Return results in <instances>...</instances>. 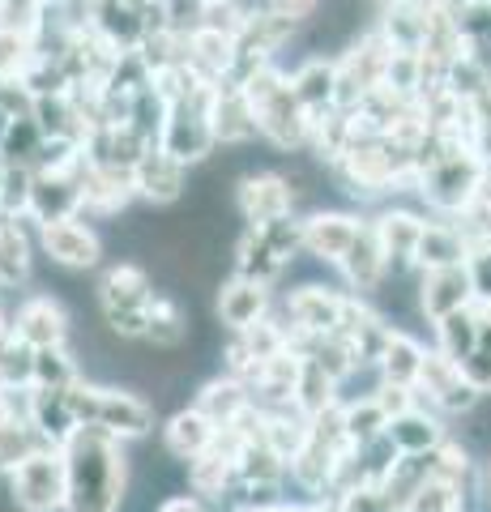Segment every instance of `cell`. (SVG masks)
Wrapping results in <instances>:
<instances>
[{
	"mask_svg": "<svg viewBox=\"0 0 491 512\" xmlns=\"http://www.w3.org/2000/svg\"><path fill=\"white\" fill-rule=\"evenodd\" d=\"M69 470L65 512H124L129 500V444L99 427H77L60 444Z\"/></svg>",
	"mask_w": 491,
	"mask_h": 512,
	"instance_id": "1",
	"label": "cell"
},
{
	"mask_svg": "<svg viewBox=\"0 0 491 512\" xmlns=\"http://www.w3.org/2000/svg\"><path fill=\"white\" fill-rule=\"evenodd\" d=\"M240 90L248 94L252 111H257V128H261L265 146H274L278 154H287V158L308 150L312 116H308V107L295 99L291 77H287V69H282L278 60L265 64V69H257Z\"/></svg>",
	"mask_w": 491,
	"mask_h": 512,
	"instance_id": "2",
	"label": "cell"
},
{
	"mask_svg": "<svg viewBox=\"0 0 491 512\" xmlns=\"http://www.w3.org/2000/svg\"><path fill=\"white\" fill-rule=\"evenodd\" d=\"M69 397H73L77 423L99 427V431H107V436H116L124 444L146 440L158 427V406L141 389H129V384H103V380L82 376L69 389Z\"/></svg>",
	"mask_w": 491,
	"mask_h": 512,
	"instance_id": "3",
	"label": "cell"
},
{
	"mask_svg": "<svg viewBox=\"0 0 491 512\" xmlns=\"http://www.w3.org/2000/svg\"><path fill=\"white\" fill-rule=\"evenodd\" d=\"M483 184H487V154L470 146H453L449 154H440L436 163L419 171L415 197L427 205L432 218H462L479 201Z\"/></svg>",
	"mask_w": 491,
	"mask_h": 512,
	"instance_id": "4",
	"label": "cell"
},
{
	"mask_svg": "<svg viewBox=\"0 0 491 512\" xmlns=\"http://www.w3.org/2000/svg\"><path fill=\"white\" fill-rule=\"evenodd\" d=\"M154 278L150 269H141L137 261L107 265L99 278V316L103 329L120 342H141L150 325V303H154Z\"/></svg>",
	"mask_w": 491,
	"mask_h": 512,
	"instance_id": "5",
	"label": "cell"
},
{
	"mask_svg": "<svg viewBox=\"0 0 491 512\" xmlns=\"http://www.w3.org/2000/svg\"><path fill=\"white\" fill-rule=\"evenodd\" d=\"M5 495L18 512H65L69 504V470L56 444L35 448L18 470L5 478Z\"/></svg>",
	"mask_w": 491,
	"mask_h": 512,
	"instance_id": "6",
	"label": "cell"
},
{
	"mask_svg": "<svg viewBox=\"0 0 491 512\" xmlns=\"http://www.w3.org/2000/svg\"><path fill=\"white\" fill-rule=\"evenodd\" d=\"M214 90L218 86H205L193 99H180L167 107V120L158 128V146H163L171 158H180L184 167H201L210 163L218 141H214V128H210V103H214Z\"/></svg>",
	"mask_w": 491,
	"mask_h": 512,
	"instance_id": "7",
	"label": "cell"
},
{
	"mask_svg": "<svg viewBox=\"0 0 491 512\" xmlns=\"http://www.w3.org/2000/svg\"><path fill=\"white\" fill-rule=\"evenodd\" d=\"M415 393H419L423 406L440 410L445 419H457V414L466 419V414H474V410H479V402H483V393L466 380L462 363L445 359L436 346H427V359H423V372L415 380Z\"/></svg>",
	"mask_w": 491,
	"mask_h": 512,
	"instance_id": "8",
	"label": "cell"
},
{
	"mask_svg": "<svg viewBox=\"0 0 491 512\" xmlns=\"http://www.w3.org/2000/svg\"><path fill=\"white\" fill-rule=\"evenodd\" d=\"M231 201H235V214L248 227H261V222H274L287 214H304L299 192L291 188V180L282 171H244L231 188Z\"/></svg>",
	"mask_w": 491,
	"mask_h": 512,
	"instance_id": "9",
	"label": "cell"
},
{
	"mask_svg": "<svg viewBox=\"0 0 491 512\" xmlns=\"http://www.w3.org/2000/svg\"><path fill=\"white\" fill-rule=\"evenodd\" d=\"M35 239H39V252L47 261L69 269V274H86V269L103 265V235L94 231L82 214L60 218V222H43V227H35Z\"/></svg>",
	"mask_w": 491,
	"mask_h": 512,
	"instance_id": "10",
	"label": "cell"
},
{
	"mask_svg": "<svg viewBox=\"0 0 491 512\" xmlns=\"http://www.w3.org/2000/svg\"><path fill=\"white\" fill-rule=\"evenodd\" d=\"M346 303H351V291H338V286H325V282H299L295 291L282 299V308H287L291 329L325 338V333H342Z\"/></svg>",
	"mask_w": 491,
	"mask_h": 512,
	"instance_id": "11",
	"label": "cell"
},
{
	"mask_svg": "<svg viewBox=\"0 0 491 512\" xmlns=\"http://www.w3.org/2000/svg\"><path fill=\"white\" fill-rule=\"evenodd\" d=\"M9 333L30 350L69 346L73 342V316L56 295H26L9 316Z\"/></svg>",
	"mask_w": 491,
	"mask_h": 512,
	"instance_id": "12",
	"label": "cell"
},
{
	"mask_svg": "<svg viewBox=\"0 0 491 512\" xmlns=\"http://www.w3.org/2000/svg\"><path fill=\"white\" fill-rule=\"evenodd\" d=\"M368 222H372V231L380 239V248H385V256H389V278L419 274L415 248H419V235L427 227V214L410 210V205H380Z\"/></svg>",
	"mask_w": 491,
	"mask_h": 512,
	"instance_id": "13",
	"label": "cell"
},
{
	"mask_svg": "<svg viewBox=\"0 0 491 512\" xmlns=\"http://www.w3.org/2000/svg\"><path fill=\"white\" fill-rule=\"evenodd\" d=\"M363 227H368V218L355 210H325V205L304 210V256L338 269V261L351 252Z\"/></svg>",
	"mask_w": 491,
	"mask_h": 512,
	"instance_id": "14",
	"label": "cell"
},
{
	"mask_svg": "<svg viewBox=\"0 0 491 512\" xmlns=\"http://www.w3.org/2000/svg\"><path fill=\"white\" fill-rule=\"evenodd\" d=\"M269 312H274V286L244 278V274H227L214 286V320L227 333L257 325V320H265Z\"/></svg>",
	"mask_w": 491,
	"mask_h": 512,
	"instance_id": "15",
	"label": "cell"
},
{
	"mask_svg": "<svg viewBox=\"0 0 491 512\" xmlns=\"http://www.w3.org/2000/svg\"><path fill=\"white\" fill-rule=\"evenodd\" d=\"M188 171L180 158H171L163 146H154L137 158L133 167V188H137V201L154 205V210H171V205H180L188 197Z\"/></svg>",
	"mask_w": 491,
	"mask_h": 512,
	"instance_id": "16",
	"label": "cell"
},
{
	"mask_svg": "<svg viewBox=\"0 0 491 512\" xmlns=\"http://www.w3.org/2000/svg\"><path fill=\"white\" fill-rule=\"evenodd\" d=\"M415 303L419 316L427 325H440L445 316L462 312L474 303V282L466 265H449V269H419L415 274Z\"/></svg>",
	"mask_w": 491,
	"mask_h": 512,
	"instance_id": "17",
	"label": "cell"
},
{
	"mask_svg": "<svg viewBox=\"0 0 491 512\" xmlns=\"http://www.w3.org/2000/svg\"><path fill=\"white\" fill-rule=\"evenodd\" d=\"M82 167L73 171H35V188H30V214L26 222L30 227H43V222H60V218H77L86 205V192H82Z\"/></svg>",
	"mask_w": 491,
	"mask_h": 512,
	"instance_id": "18",
	"label": "cell"
},
{
	"mask_svg": "<svg viewBox=\"0 0 491 512\" xmlns=\"http://www.w3.org/2000/svg\"><path fill=\"white\" fill-rule=\"evenodd\" d=\"M210 128H214V141L227 150H244L252 141H261V128H257V111H252L248 94L231 82H218L214 90V103H210Z\"/></svg>",
	"mask_w": 491,
	"mask_h": 512,
	"instance_id": "19",
	"label": "cell"
},
{
	"mask_svg": "<svg viewBox=\"0 0 491 512\" xmlns=\"http://www.w3.org/2000/svg\"><path fill=\"white\" fill-rule=\"evenodd\" d=\"M338 274H342V282H346V291H351V295L376 299L380 291H385V282H389V256H385V248H380L372 222L359 231L351 252L338 261Z\"/></svg>",
	"mask_w": 491,
	"mask_h": 512,
	"instance_id": "20",
	"label": "cell"
},
{
	"mask_svg": "<svg viewBox=\"0 0 491 512\" xmlns=\"http://www.w3.org/2000/svg\"><path fill=\"white\" fill-rule=\"evenodd\" d=\"M218 431H223V427H218L197 402L180 406V410H171L167 423H163V453L171 461H180V466H188V461L201 457L205 448H214Z\"/></svg>",
	"mask_w": 491,
	"mask_h": 512,
	"instance_id": "21",
	"label": "cell"
},
{
	"mask_svg": "<svg viewBox=\"0 0 491 512\" xmlns=\"http://www.w3.org/2000/svg\"><path fill=\"white\" fill-rule=\"evenodd\" d=\"M385 440L398 448L402 457H427V453H436V448L449 440V419L440 410L419 402V406H410L406 414H398V419H389Z\"/></svg>",
	"mask_w": 491,
	"mask_h": 512,
	"instance_id": "22",
	"label": "cell"
},
{
	"mask_svg": "<svg viewBox=\"0 0 491 512\" xmlns=\"http://www.w3.org/2000/svg\"><path fill=\"white\" fill-rule=\"evenodd\" d=\"M291 77V90H295V99L304 103L312 116L316 111H329V107H338V56L334 52H308L304 60L295 64V69H287Z\"/></svg>",
	"mask_w": 491,
	"mask_h": 512,
	"instance_id": "23",
	"label": "cell"
},
{
	"mask_svg": "<svg viewBox=\"0 0 491 512\" xmlns=\"http://www.w3.org/2000/svg\"><path fill=\"white\" fill-rule=\"evenodd\" d=\"M26 423L39 431L43 444H56V448L65 444L77 427H82V423H77V410H73L69 389H39V384H30Z\"/></svg>",
	"mask_w": 491,
	"mask_h": 512,
	"instance_id": "24",
	"label": "cell"
},
{
	"mask_svg": "<svg viewBox=\"0 0 491 512\" xmlns=\"http://www.w3.org/2000/svg\"><path fill=\"white\" fill-rule=\"evenodd\" d=\"M470 256V235L462 231L457 218H432L427 214V227L419 235L415 248V269H449V265H466Z\"/></svg>",
	"mask_w": 491,
	"mask_h": 512,
	"instance_id": "25",
	"label": "cell"
},
{
	"mask_svg": "<svg viewBox=\"0 0 491 512\" xmlns=\"http://www.w3.org/2000/svg\"><path fill=\"white\" fill-rule=\"evenodd\" d=\"M287 269H291V261L261 235V227H244L240 239L231 244V274H244V278H257L265 286H278V278L287 274Z\"/></svg>",
	"mask_w": 491,
	"mask_h": 512,
	"instance_id": "26",
	"label": "cell"
},
{
	"mask_svg": "<svg viewBox=\"0 0 491 512\" xmlns=\"http://www.w3.org/2000/svg\"><path fill=\"white\" fill-rule=\"evenodd\" d=\"M393 52H423V39H427V0H380L376 9V22H372Z\"/></svg>",
	"mask_w": 491,
	"mask_h": 512,
	"instance_id": "27",
	"label": "cell"
},
{
	"mask_svg": "<svg viewBox=\"0 0 491 512\" xmlns=\"http://www.w3.org/2000/svg\"><path fill=\"white\" fill-rule=\"evenodd\" d=\"M146 346H154L158 355H176L193 342V312L184 308L176 295L158 291L154 303H150V325H146Z\"/></svg>",
	"mask_w": 491,
	"mask_h": 512,
	"instance_id": "28",
	"label": "cell"
},
{
	"mask_svg": "<svg viewBox=\"0 0 491 512\" xmlns=\"http://www.w3.org/2000/svg\"><path fill=\"white\" fill-rule=\"evenodd\" d=\"M35 248L26 218H0V291H22L35 274Z\"/></svg>",
	"mask_w": 491,
	"mask_h": 512,
	"instance_id": "29",
	"label": "cell"
},
{
	"mask_svg": "<svg viewBox=\"0 0 491 512\" xmlns=\"http://www.w3.org/2000/svg\"><path fill=\"white\" fill-rule=\"evenodd\" d=\"M184 60L193 64L205 82H227V73L235 64V35H223V30H210V26H188Z\"/></svg>",
	"mask_w": 491,
	"mask_h": 512,
	"instance_id": "30",
	"label": "cell"
},
{
	"mask_svg": "<svg viewBox=\"0 0 491 512\" xmlns=\"http://www.w3.org/2000/svg\"><path fill=\"white\" fill-rule=\"evenodd\" d=\"M197 406L210 414L218 427H227V423H235V419H240V414L252 406V389H248V380H244V376L218 372V376H210V380H201Z\"/></svg>",
	"mask_w": 491,
	"mask_h": 512,
	"instance_id": "31",
	"label": "cell"
},
{
	"mask_svg": "<svg viewBox=\"0 0 491 512\" xmlns=\"http://www.w3.org/2000/svg\"><path fill=\"white\" fill-rule=\"evenodd\" d=\"M483 316H487L483 303H470V308H462V312L445 316V320H440V325H432V338H436L432 346H436L445 359H453V363H466V359L474 355V346H479Z\"/></svg>",
	"mask_w": 491,
	"mask_h": 512,
	"instance_id": "32",
	"label": "cell"
},
{
	"mask_svg": "<svg viewBox=\"0 0 491 512\" xmlns=\"http://www.w3.org/2000/svg\"><path fill=\"white\" fill-rule=\"evenodd\" d=\"M423 359H427V346L415 338V333L393 329L389 346L380 350V359H376V376L389 380V384H410V389H415V380L423 372Z\"/></svg>",
	"mask_w": 491,
	"mask_h": 512,
	"instance_id": "33",
	"label": "cell"
},
{
	"mask_svg": "<svg viewBox=\"0 0 491 512\" xmlns=\"http://www.w3.org/2000/svg\"><path fill=\"white\" fill-rule=\"evenodd\" d=\"M342 402V384L325 372L316 359H304L299 363V380H295V397H291V406L295 410H304L308 419H316L321 410L329 406H338Z\"/></svg>",
	"mask_w": 491,
	"mask_h": 512,
	"instance_id": "34",
	"label": "cell"
},
{
	"mask_svg": "<svg viewBox=\"0 0 491 512\" xmlns=\"http://www.w3.org/2000/svg\"><path fill=\"white\" fill-rule=\"evenodd\" d=\"M342 423H346V436H351V444L363 448V444L385 440L389 414H385V406H380L372 393H363V397H342Z\"/></svg>",
	"mask_w": 491,
	"mask_h": 512,
	"instance_id": "35",
	"label": "cell"
},
{
	"mask_svg": "<svg viewBox=\"0 0 491 512\" xmlns=\"http://www.w3.org/2000/svg\"><path fill=\"white\" fill-rule=\"evenodd\" d=\"M86 376L82 359L73 355V346H47L35 350V367H30V384L39 389H73L77 380Z\"/></svg>",
	"mask_w": 491,
	"mask_h": 512,
	"instance_id": "36",
	"label": "cell"
},
{
	"mask_svg": "<svg viewBox=\"0 0 491 512\" xmlns=\"http://www.w3.org/2000/svg\"><path fill=\"white\" fill-rule=\"evenodd\" d=\"M427 474L436 478V483H449V487H457L462 491L474 474H479V461L470 457V448L457 440V436H449L445 444L436 448V453H427Z\"/></svg>",
	"mask_w": 491,
	"mask_h": 512,
	"instance_id": "37",
	"label": "cell"
},
{
	"mask_svg": "<svg viewBox=\"0 0 491 512\" xmlns=\"http://www.w3.org/2000/svg\"><path fill=\"white\" fill-rule=\"evenodd\" d=\"M427 478H432V474H427V457H398V461L389 466V474L380 478V487H385V495L393 500V508L402 512V508L419 495V487L427 483Z\"/></svg>",
	"mask_w": 491,
	"mask_h": 512,
	"instance_id": "38",
	"label": "cell"
},
{
	"mask_svg": "<svg viewBox=\"0 0 491 512\" xmlns=\"http://www.w3.org/2000/svg\"><path fill=\"white\" fill-rule=\"evenodd\" d=\"M30 188H35V167L9 163L0 171V218H26L30 214Z\"/></svg>",
	"mask_w": 491,
	"mask_h": 512,
	"instance_id": "39",
	"label": "cell"
},
{
	"mask_svg": "<svg viewBox=\"0 0 491 512\" xmlns=\"http://www.w3.org/2000/svg\"><path fill=\"white\" fill-rule=\"evenodd\" d=\"M35 448H43V440L26 419H5L0 423V478H9L30 453H35Z\"/></svg>",
	"mask_w": 491,
	"mask_h": 512,
	"instance_id": "40",
	"label": "cell"
},
{
	"mask_svg": "<svg viewBox=\"0 0 491 512\" xmlns=\"http://www.w3.org/2000/svg\"><path fill=\"white\" fill-rule=\"evenodd\" d=\"M47 22H52V9L43 0H0V26L5 30H18V35L39 43Z\"/></svg>",
	"mask_w": 491,
	"mask_h": 512,
	"instance_id": "41",
	"label": "cell"
},
{
	"mask_svg": "<svg viewBox=\"0 0 491 512\" xmlns=\"http://www.w3.org/2000/svg\"><path fill=\"white\" fill-rule=\"evenodd\" d=\"M248 9H252L248 0H201L193 26H210V30H223V35H240L244 22H248Z\"/></svg>",
	"mask_w": 491,
	"mask_h": 512,
	"instance_id": "42",
	"label": "cell"
},
{
	"mask_svg": "<svg viewBox=\"0 0 491 512\" xmlns=\"http://www.w3.org/2000/svg\"><path fill=\"white\" fill-rule=\"evenodd\" d=\"M334 512H398L380 483H351L334 495Z\"/></svg>",
	"mask_w": 491,
	"mask_h": 512,
	"instance_id": "43",
	"label": "cell"
},
{
	"mask_svg": "<svg viewBox=\"0 0 491 512\" xmlns=\"http://www.w3.org/2000/svg\"><path fill=\"white\" fill-rule=\"evenodd\" d=\"M402 512H462V491L449 487V483H436V478H427V483L419 487V495Z\"/></svg>",
	"mask_w": 491,
	"mask_h": 512,
	"instance_id": "44",
	"label": "cell"
},
{
	"mask_svg": "<svg viewBox=\"0 0 491 512\" xmlns=\"http://www.w3.org/2000/svg\"><path fill=\"white\" fill-rule=\"evenodd\" d=\"M466 269H470V282H474V303L491 308V239H479V244H470Z\"/></svg>",
	"mask_w": 491,
	"mask_h": 512,
	"instance_id": "45",
	"label": "cell"
},
{
	"mask_svg": "<svg viewBox=\"0 0 491 512\" xmlns=\"http://www.w3.org/2000/svg\"><path fill=\"white\" fill-rule=\"evenodd\" d=\"M372 397H376L380 406H385L389 419H398V414H406L410 406H419V393L410 389V384H389V380H380L376 389H372Z\"/></svg>",
	"mask_w": 491,
	"mask_h": 512,
	"instance_id": "46",
	"label": "cell"
},
{
	"mask_svg": "<svg viewBox=\"0 0 491 512\" xmlns=\"http://www.w3.org/2000/svg\"><path fill=\"white\" fill-rule=\"evenodd\" d=\"M265 5L274 9L278 18H287V22H295L299 30H304V26L316 22V13L325 9V0H265Z\"/></svg>",
	"mask_w": 491,
	"mask_h": 512,
	"instance_id": "47",
	"label": "cell"
},
{
	"mask_svg": "<svg viewBox=\"0 0 491 512\" xmlns=\"http://www.w3.org/2000/svg\"><path fill=\"white\" fill-rule=\"evenodd\" d=\"M154 512H210V504L201 500L193 491H176V495H163Z\"/></svg>",
	"mask_w": 491,
	"mask_h": 512,
	"instance_id": "48",
	"label": "cell"
},
{
	"mask_svg": "<svg viewBox=\"0 0 491 512\" xmlns=\"http://www.w3.org/2000/svg\"><path fill=\"white\" fill-rule=\"evenodd\" d=\"M197 5L201 0H163V9H167V22L171 26H193V18H197Z\"/></svg>",
	"mask_w": 491,
	"mask_h": 512,
	"instance_id": "49",
	"label": "cell"
},
{
	"mask_svg": "<svg viewBox=\"0 0 491 512\" xmlns=\"http://www.w3.org/2000/svg\"><path fill=\"white\" fill-rule=\"evenodd\" d=\"M13 120H18V116H13V111H9L5 103H0V146H5V137H9V128H13Z\"/></svg>",
	"mask_w": 491,
	"mask_h": 512,
	"instance_id": "50",
	"label": "cell"
},
{
	"mask_svg": "<svg viewBox=\"0 0 491 512\" xmlns=\"http://www.w3.org/2000/svg\"><path fill=\"white\" fill-rule=\"evenodd\" d=\"M43 5H47V9H52V13H69V9L77 5V0H43Z\"/></svg>",
	"mask_w": 491,
	"mask_h": 512,
	"instance_id": "51",
	"label": "cell"
},
{
	"mask_svg": "<svg viewBox=\"0 0 491 512\" xmlns=\"http://www.w3.org/2000/svg\"><path fill=\"white\" fill-rule=\"evenodd\" d=\"M479 478H483L487 491H491V453H487V461H479Z\"/></svg>",
	"mask_w": 491,
	"mask_h": 512,
	"instance_id": "52",
	"label": "cell"
},
{
	"mask_svg": "<svg viewBox=\"0 0 491 512\" xmlns=\"http://www.w3.org/2000/svg\"><path fill=\"white\" fill-rule=\"evenodd\" d=\"M129 5H137V9H163V0H129Z\"/></svg>",
	"mask_w": 491,
	"mask_h": 512,
	"instance_id": "53",
	"label": "cell"
},
{
	"mask_svg": "<svg viewBox=\"0 0 491 512\" xmlns=\"http://www.w3.org/2000/svg\"><path fill=\"white\" fill-rule=\"evenodd\" d=\"M393 5H402V0H393Z\"/></svg>",
	"mask_w": 491,
	"mask_h": 512,
	"instance_id": "54",
	"label": "cell"
}]
</instances>
